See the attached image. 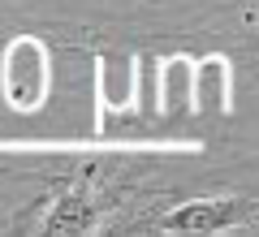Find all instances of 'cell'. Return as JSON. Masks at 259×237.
<instances>
[{
  "instance_id": "cell-2",
  "label": "cell",
  "mask_w": 259,
  "mask_h": 237,
  "mask_svg": "<svg viewBox=\"0 0 259 237\" xmlns=\"http://www.w3.org/2000/svg\"><path fill=\"white\" fill-rule=\"evenodd\" d=\"M255 216L250 199H194L160 220V233H225Z\"/></svg>"
},
{
  "instance_id": "cell-1",
  "label": "cell",
  "mask_w": 259,
  "mask_h": 237,
  "mask_svg": "<svg viewBox=\"0 0 259 237\" xmlns=\"http://www.w3.org/2000/svg\"><path fill=\"white\" fill-rule=\"evenodd\" d=\"M0 78H5V100L18 112H35L48 100V48L30 35H18L5 48L0 61Z\"/></svg>"
}]
</instances>
